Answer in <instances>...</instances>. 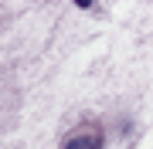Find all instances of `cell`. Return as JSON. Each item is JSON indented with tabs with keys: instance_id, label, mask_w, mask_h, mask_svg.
<instances>
[{
	"instance_id": "1",
	"label": "cell",
	"mask_w": 153,
	"mask_h": 149,
	"mask_svg": "<svg viewBox=\"0 0 153 149\" xmlns=\"http://www.w3.org/2000/svg\"><path fill=\"white\" fill-rule=\"evenodd\" d=\"M61 149H102V132L99 129H82V132L68 136Z\"/></svg>"
}]
</instances>
